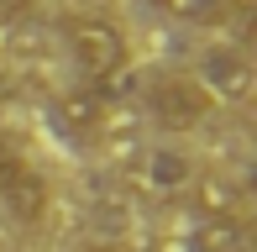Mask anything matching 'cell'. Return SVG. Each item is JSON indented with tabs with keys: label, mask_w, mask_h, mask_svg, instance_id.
<instances>
[{
	"label": "cell",
	"mask_w": 257,
	"mask_h": 252,
	"mask_svg": "<svg viewBox=\"0 0 257 252\" xmlns=\"http://www.w3.org/2000/svg\"><path fill=\"white\" fill-rule=\"evenodd\" d=\"M58 116H63V132H95L100 116H105V89L79 84L74 95H63V100H58Z\"/></svg>",
	"instance_id": "cell-6"
},
{
	"label": "cell",
	"mask_w": 257,
	"mask_h": 252,
	"mask_svg": "<svg viewBox=\"0 0 257 252\" xmlns=\"http://www.w3.org/2000/svg\"><path fill=\"white\" fill-rule=\"evenodd\" d=\"M210 100L200 95V84H189V79H158V84H147V110H153L158 126H173V132H184V126H194L205 116Z\"/></svg>",
	"instance_id": "cell-4"
},
{
	"label": "cell",
	"mask_w": 257,
	"mask_h": 252,
	"mask_svg": "<svg viewBox=\"0 0 257 252\" xmlns=\"http://www.w3.org/2000/svg\"><path fill=\"white\" fill-rule=\"evenodd\" d=\"M168 11L184 16V21H194V27H220V21L236 11V0H168Z\"/></svg>",
	"instance_id": "cell-7"
},
{
	"label": "cell",
	"mask_w": 257,
	"mask_h": 252,
	"mask_svg": "<svg viewBox=\"0 0 257 252\" xmlns=\"http://www.w3.org/2000/svg\"><path fill=\"white\" fill-rule=\"evenodd\" d=\"M21 6H27V0H0V16H16Z\"/></svg>",
	"instance_id": "cell-10"
},
{
	"label": "cell",
	"mask_w": 257,
	"mask_h": 252,
	"mask_svg": "<svg viewBox=\"0 0 257 252\" xmlns=\"http://www.w3.org/2000/svg\"><path fill=\"white\" fill-rule=\"evenodd\" d=\"M194 84H200L205 100L215 95V100H231V105L247 100L252 95V63H247V53L231 48V42H215V48L200 58V79H194Z\"/></svg>",
	"instance_id": "cell-3"
},
{
	"label": "cell",
	"mask_w": 257,
	"mask_h": 252,
	"mask_svg": "<svg viewBox=\"0 0 257 252\" xmlns=\"http://www.w3.org/2000/svg\"><path fill=\"white\" fill-rule=\"evenodd\" d=\"M42 200H48V184L37 179V168L27 158H16L11 147H0V205L21 221H32L42 210Z\"/></svg>",
	"instance_id": "cell-5"
},
{
	"label": "cell",
	"mask_w": 257,
	"mask_h": 252,
	"mask_svg": "<svg viewBox=\"0 0 257 252\" xmlns=\"http://www.w3.org/2000/svg\"><path fill=\"white\" fill-rule=\"evenodd\" d=\"M79 252H126V247H110V242H84Z\"/></svg>",
	"instance_id": "cell-9"
},
{
	"label": "cell",
	"mask_w": 257,
	"mask_h": 252,
	"mask_svg": "<svg viewBox=\"0 0 257 252\" xmlns=\"http://www.w3.org/2000/svg\"><path fill=\"white\" fill-rule=\"evenodd\" d=\"M126 179H132L147 200H179V194H189V184L200 174H194V158L184 153V147L147 142V147H137V153L126 158Z\"/></svg>",
	"instance_id": "cell-2"
},
{
	"label": "cell",
	"mask_w": 257,
	"mask_h": 252,
	"mask_svg": "<svg viewBox=\"0 0 257 252\" xmlns=\"http://www.w3.org/2000/svg\"><path fill=\"white\" fill-rule=\"evenodd\" d=\"M147 252H189V242H158V247H147Z\"/></svg>",
	"instance_id": "cell-8"
},
{
	"label": "cell",
	"mask_w": 257,
	"mask_h": 252,
	"mask_svg": "<svg viewBox=\"0 0 257 252\" xmlns=\"http://www.w3.org/2000/svg\"><path fill=\"white\" fill-rule=\"evenodd\" d=\"M68 37V58H74L79 79H84L89 89H110L115 79L126 74V37L115 21L105 16H74L63 27Z\"/></svg>",
	"instance_id": "cell-1"
}]
</instances>
